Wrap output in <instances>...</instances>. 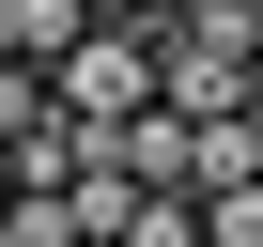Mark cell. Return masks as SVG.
Instances as JSON below:
<instances>
[{
  "mask_svg": "<svg viewBox=\"0 0 263 247\" xmlns=\"http://www.w3.org/2000/svg\"><path fill=\"white\" fill-rule=\"evenodd\" d=\"M201 247H263V170H232V186H201Z\"/></svg>",
  "mask_w": 263,
  "mask_h": 247,
  "instance_id": "3",
  "label": "cell"
},
{
  "mask_svg": "<svg viewBox=\"0 0 263 247\" xmlns=\"http://www.w3.org/2000/svg\"><path fill=\"white\" fill-rule=\"evenodd\" d=\"M78 16H155V0H78Z\"/></svg>",
  "mask_w": 263,
  "mask_h": 247,
  "instance_id": "4",
  "label": "cell"
},
{
  "mask_svg": "<svg viewBox=\"0 0 263 247\" xmlns=\"http://www.w3.org/2000/svg\"><path fill=\"white\" fill-rule=\"evenodd\" d=\"M78 170H93V123H78V108H62V93H47V108H31V123H16V186H47V201H62V186H78Z\"/></svg>",
  "mask_w": 263,
  "mask_h": 247,
  "instance_id": "2",
  "label": "cell"
},
{
  "mask_svg": "<svg viewBox=\"0 0 263 247\" xmlns=\"http://www.w3.org/2000/svg\"><path fill=\"white\" fill-rule=\"evenodd\" d=\"M248 16H263V0H248Z\"/></svg>",
  "mask_w": 263,
  "mask_h": 247,
  "instance_id": "6",
  "label": "cell"
},
{
  "mask_svg": "<svg viewBox=\"0 0 263 247\" xmlns=\"http://www.w3.org/2000/svg\"><path fill=\"white\" fill-rule=\"evenodd\" d=\"M155 77H171V62H155V16H78V47L47 62V93L93 123V139H108L124 108H155Z\"/></svg>",
  "mask_w": 263,
  "mask_h": 247,
  "instance_id": "1",
  "label": "cell"
},
{
  "mask_svg": "<svg viewBox=\"0 0 263 247\" xmlns=\"http://www.w3.org/2000/svg\"><path fill=\"white\" fill-rule=\"evenodd\" d=\"M78 247H108V232H78Z\"/></svg>",
  "mask_w": 263,
  "mask_h": 247,
  "instance_id": "5",
  "label": "cell"
}]
</instances>
